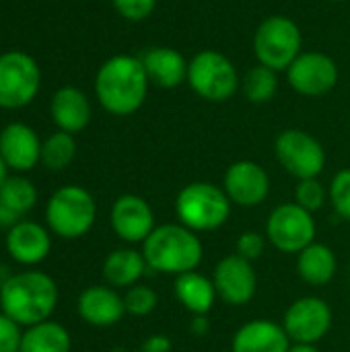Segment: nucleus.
I'll return each mask as SVG.
<instances>
[{
	"mask_svg": "<svg viewBox=\"0 0 350 352\" xmlns=\"http://www.w3.org/2000/svg\"><path fill=\"white\" fill-rule=\"evenodd\" d=\"M151 80L138 56L118 54L105 60L95 74V97L99 105L118 118L136 113L149 93Z\"/></svg>",
	"mask_w": 350,
	"mask_h": 352,
	"instance_id": "nucleus-1",
	"label": "nucleus"
},
{
	"mask_svg": "<svg viewBox=\"0 0 350 352\" xmlns=\"http://www.w3.org/2000/svg\"><path fill=\"white\" fill-rule=\"evenodd\" d=\"M60 301L56 280L41 270H23L0 283V309L21 328L47 322Z\"/></svg>",
	"mask_w": 350,
	"mask_h": 352,
	"instance_id": "nucleus-2",
	"label": "nucleus"
},
{
	"mask_svg": "<svg viewBox=\"0 0 350 352\" xmlns=\"http://www.w3.org/2000/svg\"><path fill=\"white\" fill-rule=\"evenodd\" d=\"M140 252L149 270L173 278L198 270L204 258L200 235L179 223L157 225L155 231L144 239Z\"/></svg>",
	"mask_w": 350,
	"mask_h": 352,
	"instance_id": "nucleus-3",
	"label": "nucleus"
},
{
	"mask_svg": "<svg viewBox=\"0 0 350 352\" xmlns=\"http://www.w3.org/2000/svg\"><path fill=\"white\" fill-rule=\"evenodd\" d=\"M231 200L223 186L210 182H192L175 196L177 223L194 233H210L227 225L231 217Z\"/></svg>",
	"mask_w": 350,
	"mask_h": 352,
	"instance_id": "nucleus-4",
	"label": "nucleus"
},
{
	"mask_svg": "<svg viewBox=\"0 0 350 352\" xmlns=\"http://www.w3.org/2000/svg\"><path fill=\"white\" fill-rule=\"evenodd\" d=\"M97 221V202L93 194L83 186L58 188L45 204L47 229L62 239L85 237Z\"/></svg>",
	"mask_w": 350,
	"mask_h": 352,
	"instance_id": "nucleus-5",
	"label": "nucleus"
},
{
	"mask_svg": "<svg viewBox=\"0 0 350 352\" xmlns=\"http://www.w3.org/2000/svg\"><path fill=\"white\" fill-rule=\"evenodd\" d=\"M301 45L303 35L299 25L285 14L266 16L254 33V54L258 64L276 72H287V68L299 58Z\"/></svg>",
	"mask_w": 350,
	"mask_h": 352,
	"instance_id": "nucleus-6",
	"label": "nucleus"
},
{
	"mask_svg": "<svg viewBox=\"0 0 350 352\" xmlns=\"http://www.w3.org/2000/svg\"><path fill=\"white\" fill-rule=\"evenodd\" d=\"M186 82L200 99L210 103H225L241 89L235 64L217 50H202L190 60Z\"/></svg>",
	"mask_w": 350,
	"mask_h": 352,
	"instance_id": "nucleus-7",
	"label": "nucleus"
},
{
	"mask_svg": "<svg viewBox=\"0 0 350 352\" xmlns=\"http://www.w3.org/2000/svg\"><path fill=\"white\" fill-rule=\"evenodd\" d=\"M274 155L281 167L299 179L320 177L326 169V151L322 142L299 128L283 130L274 140Z\"/></svg>",
	"mask_w": 350,
	"mask_h": 352,
	"instance_id": "nucleus-8",
	"label": "nucleus"
},
{
	"mask_svg": "<svg viewBox=\"0 0 350 352\" xmlns=\"http://www.w3.org/2000/svg\"><path fill=\"white\" fill-rule=\"evenodd\" d=\"M41 87L39 64L25 52L0 54V107L21 109L29 105Z\"/></svg>",
	"mask_w": 350,
	"mask_h": 352,
	"instance_id": "nucleus-9",
	"label": "nucleus"
},
{
	"mask_svg": "<svg viewBox=\"0 0 350 352\" xmlns=\"http://www.w3.org/2000/svg\"><path fill=\"white\" fill-rule=\"evenodd\" d=\"M318 225L311 212L301 208L297 202L276 206L268 219L264 235L268 243L283 254H299L316 241Z\"/></svg>",
	"mask_w": 350,
	"mask_h": 352,
	"instance_id": "nucleus-10",
	"label": "nucleus"
},
{
	"mask_svg": "<svg viewBox=\"0 0 350 352\" xmlns=\"http://www.w3.org/2000/svg\"><path fill=\"white\" fill-rule=\"evenodd\" d=\"M334 314L326 299L305 295L295 299L283 318V328L293 344H318L332 330Z\"/></svg>",
	"mask_w": 350,
	"mask_h": 352,
	"instance_id": "nucleus-11",
	"label": "nucleus"
},
{
	"mask_svg": "<svg viewBox=\"0 0 350 352\" xmlns=\"http://www.w3.org/2000/svg\"><path fill=\"white\" fill-rule=\"evenodd\" d=\"M338 66L324 52H301L287 68V82L303 97H324L338 85Z\"/></svg>",
	"mask_w": 350,
	"mask_h": 352,
	"instance_id": "nucleus-12",
	"label": "nucleus"
},
{
	"mask_svg": "<svg viewBox=\"0 0 350 352\" xmlns=\"http://www.w3.org/2000/svg\"><path fill=\"white\" fill-rule=\"evenodd\" d=\"M210 278L215 283L217 297L227 305L243 307L256 297L258 274L254 270V262H248L237 254L221 258Z\"/></svg>",
	"mask_w": 350,
	"mask_h": 352,
	"instance_id": "nucleus-13",
	"label": "nucleus"
},
{
	"mask_svg": "<svg viewBox=\"0 0 350 352\" xmlns=\"http://www.w3.org/2000/svg\"><path fill=\"white\" fill-rule=\"evenodd\" d=\"M223 190L233 206L258 208L270 196V175L256 161H235L223 175Z\"/></svg>",
	"mask_w": 350,
	"mask_h": 352,
	"instance_id": "nucleus-14",
	"label": "nucleus"
},
{
	"mask_svg": "<svg viewBox=\"0 0 350 352\" xmlns=\"http://www.w3.org/2000/svg\"><path fill=\"white\" fill-rule=\"evenodd\" d=\"M109 225L118 239L128 245H142L144 239L155 231V210L142 196L124 194L109 210Z\"/></svg>",
	"mask_w": 350,
	"mask_h": 352,
	"instance_id": "nucleus-15",
	"label": "nucleus"
},
{
	"mask_svg": "<svg viewBox=\"0 0 350 352\" xmlns=\"http://www.w3.org/2000/svg\"><path fill=\"white\" fill-rule=\"evenodd\" d=\"M76 311L80 320L93 328H111L126 316L124 295L109 285L87 287L76 301Z\"/></svg>",
	"mask_w": 350,
	"mask_h": 352,
	"instance_id": "nucleus-16",
	"label": "nucleus"
},
{
	"mask_svg": "<svg viewBox=\"0 0 350 352\" xmlns=\"http://www.w3.org/2000/svg\"><path fill=\"white\" fill-rule=\"evenodd\" d=\"M0 157L12 171H31L41 163V140L37 132L23 122L4 126L0 132Z\"/></svg>",
	"mask_w": 350,
	"mask_h": 352,
	"instance_id": "nucleus-17",
	"label": "nucleus"
},
{
	"mask_svg": "<svg viewBox=\"0 0 350 352\" xmlns=\"http://www.w3.org/2000/svg\"><path fill=\"white\" fill-rule=\"evenodd\" d=\"M6 252L21 266H37L52 252L50 229L35 221H21L6 233Z\"/></svg>",
	"mask_w": 350,
	"mask_h": 352,
	"instance_id": "nucleus-18",
	"label": "nucleus"
},
{
	"mask_svg": "<svg viewBox=\"0 0 350 352\" xmlns=\"http://www.w3.org/2000/svg\"><path fill=\"white\" fill-rule=\"evenodd\" d=\"M291 344L283 324L258 318L237 328L231 338V352H289Z\"/></svg>",
	"mask_w": 350,
	"mask_h": 352,
	"instance_id": "nucleus-19",
	"label": "nucleus"
},
{
	"mask_svg": "<svg viewBox=\"0 0 350 352\" xmlns=\"http://www.w3.org/2000/svg\"><path fill=\"white\" fill-rule=\"evenodd\" d=\"M140 60L151 85H157L161 89H177L188 80L190 60H186L184 54L175 47L155 45L146 50Z\"/></svg>",
	"mask_w": 350,
	"mask_h": 352,
	"instance_id": "nucleus-20",
	"label": "nucleus"
},
{
	"mask_svg": "<svg viewBox=\"0 0 350 352\" xmlns=\"http://www.w3.org/2000/svg\"><path fill=\"white\" fill-rule=\"evenodd\" d=\"M50 113L58 130L78 134L91 122V103L80 89L62 87L54 93L50 101Z\"/></svg>",
	"mask_w": 350,
	"mask_h": 352,
	"instance_id": "nucleus-21",
	"label": "nucleus"
},
{
	"mask_svg": "<svg viewBox=\"0 0 350 352\" xmlns=\"http://www.w3.org/2000/svg\"><path fill=\"white\" fill-rule=\"evenodd\" d=\"M297 276L316 289L330 285L338 272V260L330 245L314 241L297 254Z\"/></svg>",
	"mask_w": 350,
	"mask_h": 352,
	"instance_id": "nucleus-22",
	"label": "nucleus"
},
{
	"mask_svg": "<svg viewBox=\"0 0 350 352\" xmlns=\"http://www.w3.org/2000/svg\"><path fill=\"white\" fill-rule=\"evenodd\" d=\"M173 293L177 303L192 316H208L219 299L212 278L198 270L175 276Z\"/></svg>",
	"mask_w": 350,
	"mask_h": 352,
	"instance_id": "nucleus-23",
	"label": "nucleus"
},
{
	"mask_svg": "<svg viewBox=\"0 0 350 352\" xmlns=\"http://www.w3.org/2000/svg\"><path fill=\"white\" fill-rule=\"evenodd\" d=\"M146 270L149 266L142 252L134 248H118L109 252L101 266L105 283L113 289H130L138 285Z\"/></svg>",
	"mask_w": 350,
	"mask_h": 352,
	"instance_id": "nucleus-24",
	"label": "nucleus"
},
{
	"mask_svg": "<svg viewBox=\"0 0 350 352\" xmlns=\"http://www.w3.org/2000/svg\"><path fill=\"white\" fill-rule=\"evenodd\" d=\"M70 332L58 322H41L23 330V340L19 352H70Z\"/></svg>",
	"mask_w": 350,
	"mask_h": 352,
	"instance_id": "nucleus-25",
	"label": "nucleus"
},
{
	"mask_svg": "<svg viewBox=\"0 0 350 352\" xmlns=\"http://www.w3.org/2000/svg\"><path fill=\"white\" fill-rule=\"evenodd\" d=\"M241 91L245 95L248 101L252 103H268L274 99L276 91H278V72L256 64L254 68H250L243 78H241Z\"/></svg>",
	"mask_w": 350,
	"mask_h": 352,
	"instance_id": "nucleus-26",
	"label": "nucleus"
},
{
	"mask_svg": "<svg viewBox=\"0 0 350 352\" xmlns=\"http://www.w3.org/2000/svg\"><path fill=\"white\" fill-rule=\"evenodd\" d=\"M76 157V140L74 134L68 132H54L41 142V163L50 171L66 169Z\"/></svg>",
	"mask_w": 350,
	"mask_h": 352,
	"instance_id": "nucleus-27",
	"label": "nucleus"
},
{
	"mask_svg": "<svg viewBox=\"0 0 350 352\" xmlns=\"http://www.w3.org/2000/svg\"><path fill=\"white\" fill-rule=\"evenodd\" d=\"M0 200L19 217H25L37 204V188L31 179L23 175H8L0 188Z\"/></svg>",
	"mask_w": 350,
	"mask_h": 352,
	"instance_id": "nucleus-28",
	"label": "nucleus"
},
{
	"mask_svg": "<svg viewBox=\"0 0 350 352\" xmlns=\"http://www.w3.org/2000/svg\"><path fill=\"white\" fill-rule=\"evenodd\" d=\"M124 305H126V314L134 316V318H146L151 316L157 305H159V295L155 293V289L138 283L130 289H126L124 295Z\"/></svg>",
	"mask_w": 350,
	"mask_h": 352,
	"instance_id": "nucleus-29",
	"label": "nucleus"
},
{
	"mask_svg": "<svg viewBox=\"0 0 350 352\" xmlns=\"http://www.w3.org/2000/svg\"><path fill=\"white\" fill-rule=\"evenodd\" d=\"M301 208H305L307 212H318L324 208V204L328 202V190L326 186L318 179V177H311V179H299L297 186H295V200Z\"/></svg>",
	"mask_w": 350,
	"mask_h": 352,
	"instance_id": "nucleus-30",
	"label": "nucleus"
},
{
	"mask_svg": "<svg viewBox=\"0 0 350 352\" xmlns=\"http://www.w3.org/2000/svg\"><path fill=\"white\" fill-rule=\"evenodd\" d=\"M328 200H330L334 212L342 221L350 223V167L340 169L332 177L330 188H328Z\"/></svg>",
	"mask_w": 350,
	"mask_h": 352,
	"instance_id": "nucleus-31",
	"label": "nucleus"
},
{
	"mask_svg": "<svg viewBox=\"0 0 350 352\" xmlns=\"http://www.w3.org/2000/svg\"><path fill=\"white\" fill-rule=\"evenodd\" d=\"M266 235L260 233V231H243L239 237H237V243H235V254L241 256L243 260L248 262H256L262 258L264 250H266Z\"/></svg>",
	"mask_w": 350,
	"mask_h": 352,
	"instance_id": "nucleus-32",
	"label": "nucleus"
},
{
	"mask_svg": "<svg viewBox=\"0 0 350 352\" xmlns=\"http://www.w3.org/2000/svg\"><path fill=\"white\" fill-rule=\"evenodd\" d=\"M111 4L122 19L138 23L155 12L157 0H111Z\"/></svg>",
	"mask_w": 350,
	"mask_h": 352,
	"instance_id": "nucleus-33",
	"label": "nucleus"
},
{
	"mask_svg": "<svg viewBox=\"0 0 350 352\" xmlns=\"http://www.w3.org/2000/svg\"><path fill=\"white\" fill-rule=\"evenodd\" d=\"M23 330L8 316L0 314V352H19Z\"/></svg>",
	"mask_w": 350,
	"mask_h": 352,
	"instance_id": "nucleus-34",
	"label": "nucleus"
},
{
	"mask_svg": "<svg viewBox=\"0 0 350 352\" xmlns=\"http://www.w3.org/2000/svg\"><path fill=\"white\" fill-rule=\"evenodd\" d=\"M171 349H173V342H171L169 336H165V334H153V336H149L142 342L140 352H171Z\"/></svg>",
	"mask_w": 350,
	"mask_h": 352,
	"instance_id": "nucleus-35",
	"label": "nucleus"
},
{
	"mask_svg": "<svg viewBox=\"0 0 350 352\" xmlns=\"http://www.w3.org/2000/svg\"><path fill=\"white\" fill-rule=\"evenodd\" d=\"M23 221V217H19L10 206H6L2 200H0V227L2 229H10V227H14L17 223H21Z\"/></svg>",
	"mask_w": 350,
	"mask_h": 352,
	"instance_id": "nucleus-36",
	"label": "nucleus"
},
{
	"mask_svg": "<svg viewBox=\"0 0 350 352\" xmlns=\"http://www.w3.org/2000/svg\"><path fill=\"white\" fill-rule=\"evenodd\" d=\"M208 330H210V322H208L206 316H194V318H192L190 332H192L194 336H198V338H200V336H206Z\"/></svg>",
	"mask_w": 350,
	"mask_h": 352,
	"instance_id": "nucleus-37",
	"label": "nucleus"
},
{
	"mask_svg": "<svg viewBox=\"0 0 350 352\" xmlns=\"http://www.w3.org/2000/svg\"><path fill=\"white\" fill-rule=\"evenodd\" d=\"M289 352H322L318 344H291Z\"/></svg>",
	"mask_w": 350,
	"mask_h": 352,
	"instance_id": "nucleus-38",
	"label": "nucleus"
},
{
	"mask_svg": "<svg viewBox=\"0 0 350 352\" xmlns=\"http://www.w3.org/2000/svg\"><path fill=\"white\" fill-rule=\"evenodd\" d=\"M8 177V167H6V163H4V159L0 157V188H2V184H4V179Z\"/></svg>",
	"mask_w": 350,
	"mask_h": 352,
	"instance_id": "nucleus-39",
	"label": "nucleus"
},
{
	"mask_svg": "<svg viewBox=\"0 0 350 352\" xmlns=\"http://www.w3.org/2000/svg\"><path fill=\"white\" fill-rule=\"evenodd\" d=\"M326 2H342V0H326Z\"/></svg>",
	"mask_w": 350,
	"mask_h": 352,
	"instance_id": "nucleus-40",
	"label": "nucleus"
},
{
	"mask_svg": "<svg viewBox=\"0 0 350 352\" xmlns=\"http://www.w3.org/2000/svg\"><path fill=\"white\" fill-rule=\"evenodd\" d=\"M0 270H2V268H0Z\"/></svg>",
	"mask_w": 350,
	"mask_h": 352,
	"instance_id": "nucleus-41",
	"label": "nucleus"
}]
</instances>
